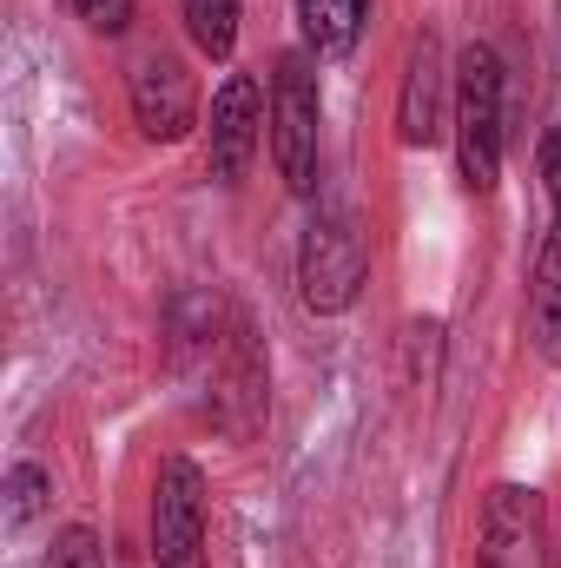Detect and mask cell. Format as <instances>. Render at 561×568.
Masks as SVG:
<instances>
[{
    "label": "cell",
    "mask_w": 561,
    "mask_h": 568,
    "mask_svg": "<svg viewBox=\"0 0 561 568\" xmlns=\"http://www.w3.org/2000/svg\"><path fill=\"white\" fill-rule=\"evenodd\" d=\"M449 133H456L462 185L496 192V179H502V60H496V47H462Z\"/></svg>",
    "instance_id": "6da1fadb"
},
{
    "label": "cell",
    "mask_w": 561,
    "mask_h": 568,
    "mask_svg": "<svg viewBox=\"0 0 561 568\" xmlns=\"http://www.w3.org/2000/svg\"><path fill=\"white\" fill-rule=\"evenodd\" d=\"M178 13H185V33H192V47L205 60H232V47H238V0H178Z\"/></svg>",
    "instance_id": "7c38bea8"
},
{
    "label": "cell",
    "mask_w": 561,
    "mask_h": 568,
    "mask_svg": "<svg viewBox=\"0 0 561 568\" xmlns=\"http://www.w3.org/2000/svg\"><path fill=\"white\" fill-rule=\"evenodd\" d=\"M47 496H53L47 469H40V463H13V469H7V536H20V529L47 509Z\"/></svg>",
    "instance_id": "4fadbf2b"
},
{
    "label": "cell",
    "mask_w": 561,
    "mask_h": 568,
    "mask_svg": "<svg viewBox=\"0 0 561 568\" xmlns=\"http://www.w3.org/2000/svg\"><path fill=\"white\" fill-rule=\"evenodd\" d=\"M476 568H549V509L529 483H496L482 496Z\"/></svg>",
    "instance_id": "5b68a950"
},
{
    "label": "cell",
    "mask_w": 561,
    "mask_h": 568,
    "mask_svg": "<svg viewBox=\"0 0 561 568\" xmlns=\"http://www.w3.org/2000/svg\"><path fill=\"white\" fill-rule=\"evenodd\" d=\"M265 140V93L252 73H232L218 93H212V179L218 185H238L252 152Z\"/></svg>",
    "instance_id": "52a82bcc"
},
{
    "label": "cell",
    "mask_w": 561,
    "mask_h": 568,
    "mask_svg": "<svg viewBox=\"0 0 561 568\" xmlns=\"http://www.w3.org/2000/svg\"><path fill=\"white\" fill-rule=\"evenodd\" d=\"M212 417H218L225 436H252L265 424V357H258L245 324L225 337V357L212 371Z\"/></svg>",
    "instance_id": "ba28073f"
},
{
    "label": "cell",
    "mask_w": 561,
    "mask_h": 568,
    "mask_svg": "<svg viewBox=\"0 0 561 568\" xmlns=\"http://www.w3.org/2000/svg\"><path fill=\"white\" fill-rule=\"evenodd\" d=\"M370 20V0H297V27L317 60H344Z\"/></svg>",
    "instance_id": "30bf717a"
},
{
    "label": "cell",
    "mask_w": 561,
    "mask_h": 568,
    "mask_svg": "<svg viewBox=\"0 0 561 568\" xmlns=\"http://www.w3.org/2000/svg\"><path fill=\"white\" fill-rule=\"evenodd\" d=\"M542 185H549V199H555V225H561V126L542 140Z\"/></svg>",
    "instance_id": "2e32d148"
},
{
    "label": "cell",
    "mask_w": 561,
    "mask_h": 568,
    "mask_svg": "<svg viewBox=\"0 0 561 568\" xmlns=\"http://www.w3.org/2000/svg\"><path fill=\"white\" fill-rule=\"evenodd\" d=\"M442 40L436 33H417L410 47V67H404V93H397V133L404 145H436L442 140Z\"/></svg>",
    "instance_id": "9c48e42d"
},
{
    "label": "cell",
    "mask_w": 561,
    "mask_h": 568,
    "mask_svg": "<svg viewBox=\"0 0 561 568\" xmlns=\"http://www.w3.org/2000/svg\"><path fill=\"white\" fill-rule=\"evenodd\" d=\"M152 562L205 568V469L192 456H165L152 483Z\"/></svg>",
    "instance_id": "277c9868"
},
{
    "label": "cell",
    "mask_w": 561,
    "mask_h": 568,
    "mask_svg": "<svg viewBox=\"0 0 561 568\" xmlns=\"http://www.w3.org/2000/svg\"><path fill=\"white\" fill-rule=\"evenodd\" d=\"M73 7H80V20H86L93 33H106V40L133 27V0H73Z\"/></svg>",
    "instance_id": "9a60e30c"
},
{
    "label": "cell",
    "mask_w": 561,
    "mask_h": 568,
    "mask_svg": "<svg viewBox=\"0 0 561 568\" xmlns=\"http://www.w3.org/2000/svg\"><path fill=\"white\" fill-rule=\"evenodd\" d=\"M364 278H370V245H364L357 219L337 212V205L317 212L304 225V245H297V291H304V304L324 311V317H337V311L357 304Z\"/></svg>",
    "instance_id": "7a4b0ae2"
},
{
    "label": "cell",
    "mask_w": 561,
    "mask_h": 568,
    "mask_svg": "<svg viewBox=\"0 0 561 568\" xmlns=\"http://www.w3.org/2000/svg\"><path fill=\"white\" fill-rule=\"evenodd\" d=\"M529 337L536 351L561 371V225L549 232L542 258H536V291H529Z\"/></svg>",
    "instance_id": "8fae6325"
},
{
    "label": "cell",
    "mask_w": 561,
    "mask_h": 568,
    "mask_svg": "<svg viewBox=\"0 0 561 568\" xmlns=\"http://www.w3.org/2000/svg\"><path fill=\"white\" fill-rule=\"evenodd\" d=\"M317 126H324V100H317V73L304 53H284L272 73V159L290 192L317 185Z\"/></svg>",
    "instance_id": "3957f363"
},
{
    "label": "cell",
    "mask_w": 561,
    "mask_h": 568,
    "mask_svg": "<svg viewBox=\"0 0 561 568\" xmlns=\"http://www.w3.org/2000/svg\"><path fill=\"white\" fill-rule=\"evenodd\" d=\"M47 568H100V536L86 523H67L47 549Z\"/></svg>",
    "instance_id": "5bb4252c"
},
{
    "label": "cell",
    "mask_w": 561,
    "mask_h": 568,
    "mask_svg": "<svg viewBox=\"0 0 561 568\" xmlns=\"http://www.w3.org/2000/svg\"><path fill=\"white\" fill-rule=\"evenodd\" d=\"M133 120H140L145 140L178 145L198 126V87H192V67L178 53H145L140 73H133Z\"/></svg>",
    "instance_id": "8992f818"
}]
</instances>
